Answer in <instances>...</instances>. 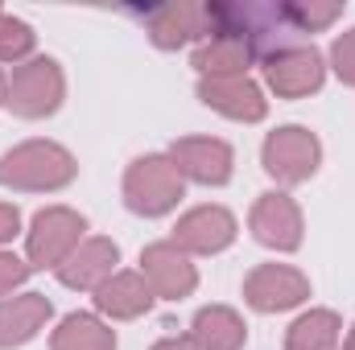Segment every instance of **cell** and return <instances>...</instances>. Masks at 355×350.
Instances as JSON below:
<instances>
[{
    "label": "cell",
    "instance_id": "1",
    "mask_svg": "<svg viewBox=\"0 0 355 350\" xmlns=\"http://www.w3.org/2000/svg\"><path fill=\"white\" fill-rule=\"evenodd\" d=\"M71 177H75L71 153H62L58 145H46V140H29L0 161V181L17 185V190H58Z\"/></svg>",
    "mask_w": 355,
    "mask_h": 350
},
{
    "label": "cell",
    "instance_id": "2",
    "mask_svg": "<svg viewBox=\"0 0 355 350\" xmlns=\"http://www.w3.org/2000/svg\"><path fill=\"white\" fill-rule=\"evenodd\" d=\"M124 194L137 214H166L182 198V174L166 157H141L124 177Z\"/></svg>",
    "mask_w": 355,
    "mask_h": 350
},
{
    "label": "cell",
    "instance_id": "3",
    "mask_svg": "<svg viewBox=\"0 0 355 350\" xmlns=\"http://www.w3.org/2000/svg\"><path fill=\"white\" fill-rule=\"evenodd\" d=\"M87 223L83 214L67 210V206H50L33 219V231H29V260L37 268H58L75 256L79 239H83Z\"/></svg>",
    "mask_w": 355,
    "mask_h": 350
},
{
    "label": "cell",
    "instance_id": "4",
    "mask_svg": "<svg viewBox=\"0 0 355 350\" xmlns=\"http://www.w3.org/2000/svg\"><path fill=\"white\" fill-rule=\"evenodd\" d=\"M265 169L281 181H302L318 169V140L306 128H277L265 140Z\"/></svg>",
    "mask_w": 355,
    "mask_h": 350
},
{
    "label": "cell",
    "instance_id": "5",
    "mask_svg": "<svg viewBox=\"0 0 355 350\" xmlns=\"http://www.w3.org/2000/svg\"><path fill=\"white\" fill-rule=\"evenodd\" d=\"M244 293H248V301H252L257 309L277 313V309H289V305L306 301V297H310V280H306L297 268H285V264H265V268H257V272L248 276Z\"/></svg>",
    "mask_w": 355,
    "mask_h": 350
},
{
    "label": "cell",
    "instance_id": "6",
    "mask_svg": "<svg viewBox=\"0 0 355 350\" xmlns=\"http://www.w3.org/2000/svg\"><path fill=\"white\" fill-rule=\"evenodd\" d=\"M58 95H62V79H58L54 62H29L17 71V79L8 87V103L21 116H46L58 107Z\"/></svg>",
    "mask_w": 355,
    "mask_h": 350
},
{
    "label": "cell",
    "instance_id": "7",
    "mask_svg": "<svg viewBox=\"0 0 355 350\" xmlns=\"http://www.w3.org/2000/svg\"><path fill=\"white\" fill-rule=\"evenodd\" d=\"M252 231L268 248L293 252L302 243V214H297V206L285 194H265L257 202V210H252Z\"/></svg>",
    "mask_w": 355,
    "mask_h": 350
},
{
    "label": "cell",
    "instance_id": "8",
    "mask_svg": "<svg viewBox=\"0 0 355 350\" xmlns=\"http://www.w3.org/2000/svg\"><path fill=\"white\" fill-rule=\"evenodd\" d=\"M236 239V219L223 206H198L190 210L174 231V243L190 248V252H223Z\"/></svg>",
    "mask_w": 355,
    "mask_h": 350
},
{
    "label": "cell",
    "instance_id": "9",
    "mask_svg": "<svg viewBox=\"0 0 355 350\" xmlns=\"http://www.w3.org/2000/svg\"><path fill=\"white\" fill-rule=\"evenodd\" d=\"M141 268H145V284L153 288V293H162V297H186L190 288H194V268L186 264V256L178 252V243H153L145 256H141Z\"/></svg>",
    "mask_w": 355,
    "mask_h": 350
},
{
    "label": "cell",
    "instance_id": "10",
    "mask_svg": "<svg viewBox=\"0 0 355 350\" xmlns=\"http://www.w3.org/2000/svg\"><path fill=\"white\" fill-rule=\"evenodd\" d=\"M174 165L178 174H190L194 181L207 185H223L232 177V149L223 140H182L174 145Z\"/></svg>",
    "mask_w": 355,
    "mask_h": 350
},
{
    "label": "cell",
    "instance_id": "11",
    "mask_svg": "<svg viewBox=\"0 0 355 350\" xmlns=\"http://www.w3.org/2000/svg\"><path fill=\"white\" fill-rule=\"evenodd\" d=\"M116 260H120V252H116L112 239H87V243L75 248V256L62 264L58 276L71 288H99L103 280L116 276Z\"/></svg>",
    "mask_w": 355,
    "mask_h": 350
},
{
    "label": "cell",
    "instance_id": "12",
    "mask_svg": "<svg viewBox=\"0 0 355 350\" xmlns=\"http://www.w3.org/2000/svg\"><path fill=\"white\" fill-rule=\"evenodd\" d=\"M46 322H50V301L42 293H25V297H12V301H0V347L29 342Z\"/></svg>",
    "mask_w": 355,
    "mask_h": 350
},
{
    "label": "cell",
    "instance_id": "13",
    "mask_svg": "<svg viewBox=\"0 0 355 350\" xmlns=\"http://www.w3.org/2000/svg\"><path fill=\"white\" fill-rule=\"evenodd\" d=\"M268 83L281 95H306L322 83V62L314 50H289L268 62Z\"/></svg>",
    "mask_w": 355,
    "mask_h": 350
},
{
    "label": "cell",
    "instance_id": "14",
    "mask_svg": "<svg viewBox=\"0 0 355 350\" xmlns=\"http://www.w3.org/2000/svg\"><path fill=\"white\" fill-rule=\"evenodd\" d=\"M202 99H207L211 107L236 116V120H261V116H265L261 91L252 87V83H244L240 75H236V79H211V83H202Z\"/></svg>",
    "mask_w": 355,
    "mask_h": 350
},
{
    "label": "cell",
    "instance_id": "15",
    "mask_svg": "<svg viewBox=\"0 0 355 350\" xmlns=\"http://www.w3.org/2000/svg\"><path fill=\"white\" fill-rule=\"evenodd\" d=\"M149 301H153L149 297V284L141 276H132V272H120V276L103 280L99 284V297H95V305L103 313H112V317H137V313L149 309Z\"/></svg>",
    "mask_w": 355,
    "mask_h": 350
},
{
    "label": "cell",
    "instance_id": "16",
    "mask_svg": "<svg viewBox=\"0 0 355 350\" xmlns=\"http://www.w3.org/2000/svg\"><path fill=\"white\" fill-rule=\"evenodd\" d=\"M194 342H198V350H240L244 347V322L232 309L211 305L194 317Z\"/></svg>",
    "mask_w": 355,
    "mask_h": 350
},
{
    "label": "cell",
    "instance_id": "17",
    "mask_svg": "<svg viewBox=\"0 0 355 350\" xmlns=\"http://www.w3.org/2000/svg\"><path fill=\"white\" fill-rule=\"evenodd\" d=\"M54 350H116V334L87 313H71L54 334Z\"/></svg>",
    "mask_w": 355,
    "mask_h": 350
},
{
    "label": "cell",
    "instance_id": "18",
    "mask_svg": "<svg viewBox=\"0 0 355 350\" xmlns=\"http://www.w3.org/2000/svg\"><path fill=\"white\" fill-rule=\"evenodd\" d=\"M339 342V317L335 313H306L289 330V350H331Z\"/></svg>",
    "mask_w": 355,
    "mask_h": 350
},
{
    "label": "cell",
    "instance_id": "19",
    "mask_svg": "<svg viewBox=\"0 0 355 350\" xmlns=\"http://www.w3.org/2000/svg\"><path fill=\"white\" fill-rule=\"evenodd\" d=\"M25 272H29V268L17 260V256H4V252H0V297L12 293V288L25 280Z\"/></svg>",
    "mask_w": 355,
    "mask_h": 350
},
{
    "label": "cell",
    "instance_id": "20",
    "mask_svg": "<svg viewBox=\"0 0 355 350\" xmlns=\"http://www.w3.org/2000/svg\"><path fill=\"white\" fill-rule=\"evenodd\" d=\"M335 62H339V75L355 83V33H347L339 46H335Z\"/></svg>",
    "mask_w": 355,
    "mask_h": 350
},
{
    "label": "cell",
    "instance_id": "21",
    "mask_svg": "<svg viewBox=\"0 0 355 350\" xmlns=\"http://www.w3.org/2000/svg\"><path fill=\"white\" fill-rule=\"evenodd\" d=\"M17 223H21V219H17V210H12V206H0V243L17 235Z\"/></svg>",
    "mask_w": 355,
    "mask_h": 350
},
{
    "label": "cell",
    "instance_id": "22",
    "mask_svg": "<svg viewBox=\"0 0 355 350\" xmlns=\"http://www.w3.org/2000/svg\"><path fill=\"white\" fill-rule=\"evenodd\" d=\"M153 350H194L190 342H178V338H170V342H157Z\"/></svg>",
    "mask_w": 355,
    "mask_h": 350
},
{
    "label": "cell",
    "instance_id": "23",
    "mask_svg": "<svg viewBox=\"0 0 355 350\" xmlns=\"http://www.w3.org/2000/svg\"><path fill=\"white\" fill-rule=\"evenodd\" d=\"M347 350H355V330H352V338H347Z\"/></svg>",
    "mask_w": 355,
    "mask_h": 350
},
{
    "label": "cell",
    "instance_id": "24",
    "mask_svg": "<svg viewBox=\"0 0 355 350\" xmlns=\"http://www.w3.org/2000/svg\"><path fill=\"white\" fill-rule=\"evenodd\" d=\"M0 99H4V83H0Z\"/></svg>",
    "mask_w": 355,
    "mask_h": 350
}]
</instances>
